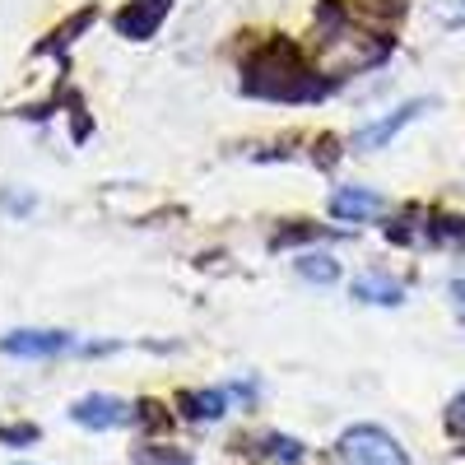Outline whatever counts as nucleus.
<instances>
[{
	"instance_id": "obj_10",
	"label": "nucleus",
	"mask_w": 465,
	"mask_h": 465,
	"mask_svg": "<svg viewBox=\"0 0 465 465\" xmlns=\"http://www.w3.org/2000/svg\"><path fill=\"white\" fill-rule=\"evenodd\" d=\"M298 275L302 280H312V284H335L340 280V265H335V256H298Z\"/></svg>"
},
{
	"instance_id": "obj_1",
	"label": "nucleus",
	"mask_w": 465,
	"mask_h": 465,
	"mask_svg": "<svg viewBox=\"0 0 465 465\" xmlns=\"http://www.w3.org/2000/svg\"><path fill=\"white\" fill-rule=\"evenodd\" d=\"M242 89L256 98H280V103H302V98H322L326 84L312 70L298 61L289 43H270L242 65Z\"/></svg>"
},
{
	"instance_id": "obj_8",
	"label": "nucleus",
	"mask_w": 465,
	"mask_h": 465,
	"mask_svg": "<svg viewBox=\"0 0 465 465\" xmlns=\"http://www.w3.org/2000/svg\"><path fill=\"white\" fill-rule=\"evenodd\" d=\"M354 298L372 302V307H396V302H405V284L391 280V275H381V270H368V275L354 280Z\"/></svg>"
},
{
	"instance_id": "obj_7",
	"label": "nucleus",
	"mask_w": 465,
	"mask_h": 465,
	"mask_svg": "<svg viewBox=\"0 0 465 465\" xmlns=\"http://www.w3.org/2000/svg\"><path fill=\"white\" fill-rule=\"evenodd\" d=\"M381 210H386V201L377 196V191H368V186H340L331 196V214L344 219V223H363V219H372Z\"/></svg>"
},
{
	"instance_id": "obj_5",
	"label": "nucleus",
	"mask_w": 465,
	"mask_h": 465,
	"mask_svg": "<svg viewBox=\"0 0 465 465\" xmlns=\"http://www.w3.org/2000/svg\"><path fill=\"white\" fill-rule=\"evenodd\" d=\"M0 349L10 359H52V354H65L70 349V335L65 331H10Z\"/></svg>"
},
{
	"instance_id": "obj_9",
	"label": "nucleus",
	"mask_w": 465,
	"mask_h": 465,
	"mask_svg": "<svg viewBox=\"0 0 465 465\" xmlns=\"http://www.w3.org/2000/svg\"><path fill=\"white\" fill-rule=\"evenodd\" d=\"M182 410H186V419H223V410H228V391H186L182 401H177Z\"/></svg>"
},
{
	"instance_id": "obj_2",
	"label": "nucleus",
	"mask_w": 465,
	"mask_h": 465,
	"mask_svg": "<svg viewBox=\"0 0 465 465\" xmlns=\"http://www.w3.org/2000/svg\"><path fill=\"white\" fill-rule=\"evenodd\" d=\"M335 465H410L405 447L377 429V423H354V429H344L340 442H335Z\"/></svg>"
},
{
	"instance_id": "obj_3",
	"label": "nucleus",
	"mask_w": 465,
	"mask_h": 465,
	"mask_svg": "<svg viewBox=\"0 0 465 465\" xmlns=\"http://www.w3.org/2000/svg\"><path fill=\"white\" fill-rule=\"evenodd\" d=\"M70 419L80 423V429L107 433V429H122V423H131V419H135V410H131L126 401H116V396L94 391V396H80V401L70 405Z\"/></svg>"
},
{
	"instance_id": "obj_4",
	"label": "nucleus",
	"mask_w": 465,
	"mask_h": 465,
	"mask_svg": "<svg viewBox=\"0 0 465 465\" xmlns=\"http://www.w3.org/2000/svg\"><path fill=\"white\" fill-rule=\"evenodd\" d=\"M168 10H173V0H131V5L116 15V33L131 37V43H149V37L163 28Z\"/></svg>"
},
{
	"instance_id": "obj_15",
	"label": "nucleus",
	"mask_w": 465,
	"mask_h": 465,
	"mask_svg": "<svg viewBox=\"0 0 465 465\" xmlns=\"http://www.w3.org/2000/svg\"><path fill=\"white\" fill-rule=\"evenodd\" d=\"M19 465H24V460H19Z\"/></svg>"
},
{
	"instance_id": "obj_14",
	"label": "nucleus",
	"mask_w": 465,
	"mask_h": 465,
	"mask_svg": "<svg viewBox=\"0 0 465 465\" xmlns=\"http://www.w3.org/2000/svg\"><path fill=\"white\" fill-rule=\"evenodd\" d=\"M451 298L465 307V275H456V280H451Z\"/></svg>"
},
{
	"instance_id": "obj_13",
	"label": "nucleus",
	"mask_w": 465,
	"mask_h": 465,
	"mask_svg": "<svg viewBox=\"0 0 465 465\" xmlns=\"http://www.w3.org/2000/svg\"><path fill=\"white\" fill-rule=\"evenodd\" d=\"M33 438H37V429H28V423H24V429H15V423L5 429V442H33Z\"/></svg>"
},
{
	"instance_id": "obj_11",
	"label": "nucleus",
	"mask_w": 465,
	"mask_h": 465,
	"mask_svg": "<svg viewBox=\"0 0 465 465\" xmlns=\"http://www.w3.org/2000/svg\"><path fill=\"white\" fill-rule=\"evenodd\" d=\"M261 451H265V456H275V460H302V447H298L293 438H280V433H270Z\"/></svg>"
},
{
	"instance_id": "obj_6",
	"label": "nucleus",
	"mask_w": 465,
	"mask_h": 465,
	"mask_svg": "<svg viewBox=\"0 0 465 465\" xmlns=\"http://www.w3.org/2000/svg\"><path fill=\"white\" fill-rule=\"evenodd\" d=\"M429 107H433L429 98H414V103L396 107L391 116H381V122L363 126V131L354 135V144H359V149H381V144H391V140H396V135H401V131H405V126L414 122V116H419V112H429Z\"/></svg>"
},
{
	"instance_id": "obj_12",
	"label": "nucleus",
	"mask_w": 465,
	"mask_h": 465,
	"mask_svg": "<svg viewBox=\"0 0 465 465\" xmlns=\"http://www.w3.org/2000/svg\"><path fill=\"white\" fill-rule=\"evenodd\" d=\"M447 433L465 438V391H460V396H451V405H447Z\"/></svg>"
}]
</instances>
